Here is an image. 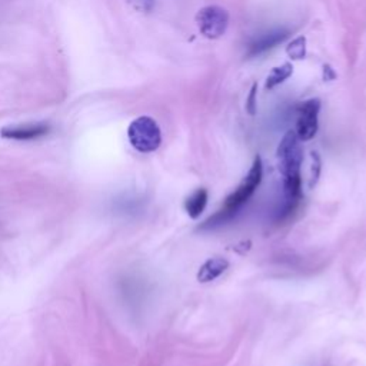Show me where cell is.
Masks as SVG:
<instances>
[{"label":"cell","mask_w":366,"mask_h":366,"mask_svg":"<svg viewBox=\"0 0 366 366\" xmlns=\"http://www.w3.org/2000/svg\"><path fill=\"white\" fill-rule=\"evenodd\" d=\"M130 145L140 153H152L162 143V132L157 122L149 116L135 119L127 129Z\"/></svg>","instance_id":"3957f363"},{"label":"cell","mask_w":366,"mask_h":366,"mask_svg":"<svg viewBox=\"0 0 366 366\" xmlns=\"http://www.w3.org/2000/svg\"><path fill=\"white\" fill-rule=\"evenodd\" d=\"M262 176H263L262 159L259 156H256L253 163H252V167L249 169L248 174L245 176V179L242 180V183L238 187V189L226 198V202L224 204V208L214 218H211L206 224L214 226V225H219V224H224L228 219H231L252 198V195L255 194V191L261 185Z\"/></svg>","instance_id":"7a4b0ae2"},{"label":"cell","mask_w":366,"mask_h":366,"mask_svg":"<svg viewBox=\"0 0 366 366\" xmlns=\"http://www.w3.org/2000/svg\"><path fill=\"white\" fill-rule=\"evenodd\" d=\"M278 163L283 176V194H285V211L291 214L295 211L302 199V160L303 150L300 139L291 130L288 132L278 146Z\"/></svg>","instance_id":"6da1fadb"},{"label":"cell","mask_w":366,"mask_h":366,"mask_svg":"<svg viewBox=\"0 0 366 366\" xmlns=\"http://www.w3.org/2000/svg\"><path fill=\"white\" fill-rule=\"evenodd\" d=\"M292 72H293V68H292V65H289V63H285V65H282V66H278V68H273L272 69V72L268 75V78H266V85H265V88L266 89H273V88H276L278 85H281V83H283L291 75H292Z\"/></svg>","instance_id":"30bf717a"},{"label":"cell","mask_w":366,"mask_h":366,"mask_svg":"<svg viewBox=\"0 0 366 366\" xmlns=\"http://www.w3.org/2000/svg\"><path fill=\"white\" fill-rule=\"evenodd\" d=\"M127 2L137 11L150 12L155 6V0H127Z\"/></svg>","instance_id":"7c38bea8"},{"label":"cell","mask_w":366,"mask_h":366,"mask_svg":"<svg viewBox=\"0 0 366 366\" xmlns=\"http://www.w3.org/2000/svg\"><path fill=\"white\" fill-rule=\"evenodd\" d=\"M197 23L205 38L218 39L229 26V14L221 6H206L198 12Z\"/></svg>","instance_id":"277c9868"},{"label":"cell","mask_w":366,"mask_h":366,"mask_svg":"<svg viewBox=\"0 0 366 366\" xmlns=\"http://www.w3.org/2000/svg\"><path fill=\"white\" fill-rule=\"evenodd\" d=\"M289 36V32L285 29H278V31H272L268 32L265 35H262L261 38H258L249 48L248 55L249 56H259L273 48H276L279 43H282L286 38Z\"/></svg>","instance_id":"52a82bcc"},{"label":"cell","mask_w":366,"mask_h":366,"mask_svg":"<svg viewBox=\"0 0 366 366\" xmlns=\"http://www.w3.org/2000/svg\"><path fill=\"white\" fill-rule=\"evenodd\" d=\"M208 199H209V194L206 189H204V188L197 189L191 197L187 198L185 211L188 212V215L192 219H198L202 215V212L205 211V208L208 205Z\"/></svg>","instance_id":"9c48e42d"},{"label":"cell","mask_w":366,"mask_h":366,"mask_svg":"<svg viewBox=\"0 0 366 366\" xmlns=\"http://www.w3.org/2000/svg\"><path fill=\"white\" fill-rule=\"evenodd\" d=\"M229 268V262L224 258H212L208 259L198 271V281L201 283H208L218 279L226 269Z\"/></svg>","instance_id":"ba28073f"},{"label":"cell","mask_w":366,"mask_h":366,"mask_svg":"<svg viewBox=\"0 0 366 366\" xmlns=\"http://www.w3.org/2000/svg\"><path fill=\"white\" fill-rule=\"evenodd\" d=\"M319 110H320L319 99H310L300 106L298 120H296V130H295V133L300 140L306 142L315 137L318 132Z\"/></svg>","instance_id":"5b68a950"},{"label":"cell","mask_w":366,"mask_h":366,"mask_svg":"<svg viewBox=\"0 0 366 366\" xmlns=\"http://www.w3.org/2000/svg\"><path fill=\"white\" fill-rule=\"evenodd\" d=\"M288 55L291 59L293 61H299V59H303L305 55H306V39L303 36L295 39L286 49Z\"/></svg>","instance_id":"8fae6325"},{"label":"cell","mask_w":366,"mask_h":366,"mask_svg":"<svg viewBox=\"0 0 366 366\" xmlns=\"http://www.w3.org/2000/svg\"><path fill=\"white\" fill-rule=\"evenodd\" d=\"M51 132V126L48 123H28V125H16L6 126L0 130V135L5 139L12 140H33L46 136Z\"/></svg>","instance_id":"8992f818"}]
</instances>
